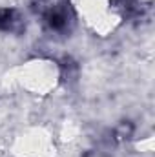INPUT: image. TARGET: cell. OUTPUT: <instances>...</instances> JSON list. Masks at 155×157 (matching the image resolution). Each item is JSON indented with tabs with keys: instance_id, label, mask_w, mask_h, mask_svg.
Segmentation results:
<instances>
[{
	"instance_id": "6da1fadb",
	"label": "cell",
	"mask_w": 155,
	"mask_h": 157,
	"mask_svg": "<svg viewBox=\"0 0 155 157\" xmlns=\"http://www.w3.org/2000/svg\"><path fill=\"white\" fill-rule=\"evenodd\" d=\"M13 17H15V11H0V29H13Z\"/></svg>"
}]
</instances>
